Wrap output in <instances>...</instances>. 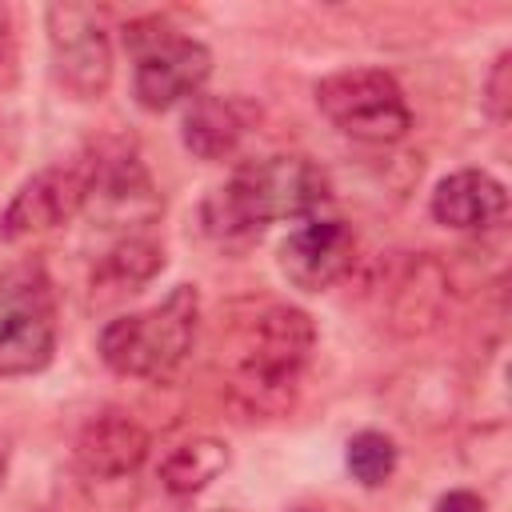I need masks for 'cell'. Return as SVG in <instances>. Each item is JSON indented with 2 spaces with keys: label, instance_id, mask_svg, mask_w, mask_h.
Instances as JSON below:
<instances>
[{
  "label": "cell",
  "instance_id": "obj_16",
  "mask_svg": "<svg viewBox=\"0 0 512 512\" xmlns=\"http://www.w3.org/2000/svg\"><path fill=\"white\" fill-rule=\"evenodd\" d=\"M344 464H348V472H352L356 484L380 488V484L392 480V472H396V464H400V448H396L392 436H384V432H376V428H364V432H356V436L348 440Z\"/></svg>",
  "mask_w": 512,
  "mask_h": 512
},
{
  "label": "cell",
  "instance_id": "obj_12",
  "mask_svg": "<svg viewBox=\"0 0 512 512\" xmlns=\"http://www.w3.org/2000/svg\"><path fill=\"white\" fill-rule=\"evenodd\" d=\"M432 216L456 232H488L508 216V188L484 168H460L436 184Z\"/></svg>",
  "mask_w": 512,
  "mask_h": 512
},
{
  "label": "cell",
  "instance_id": "obj_13",
  "mask_svg": "<svg viewBox=\"0 0 512 512\" xmlns=\"http://www.w3.org/2000/svg\"><path fill=\"white\" fill-rule=\"evenodd\" d=\"M256 120H260V112L240 96H192L180 136L192 156L228 160L240 148V140L252 132Z\"/></svg>",
  "mask_w": 512,
  "mask_h": 512
},
{
  "label": "cell",
  "instance_id": "obj_17",
  "mask_svg": "<svg viewBox=\"0 0 512 512\" xmlns=\"http://www.w3.org/2000/svg\"><path fill=\"white\" fill-rule=\"evenodd\" d=\"M480 104H484V112H488L496 124L508 120V112H512V52H500V56H496L492 72L484 76V96H480Z\"/></svg>",
  "mask_w": 512,
  "mask_h": 512
},
{
  "label": "cell",
  "instance_id": "obj_4",
  "mask_svg": "<svg viewBox=\"0 0 512 512\" xmlns=\"http://www.w3.org/2000/svg\"><path fill=\"white\" fill-rule=\"evenodd\" d=\"M56 292L40 264L0 272V376L44 372L56 356Z\"/></svg>",
  "mask_w": 512,
  "mask_h": 512
},
{
  "label": "cell",
  "instance_id": "obj_7",
  "mask_svg": "<svg viewBox=\"0 0 512 512\" xmlns=\"http://www.w3.org/2000/svg\"><path fill=\"white\" fill-rule=\"evenodd\" d=\"M88 196L84 212L104 228H124V236H136V228L152 224L160 216V192L140 160V152L128 140H100L84 156Z\"/></svg>",
  "mask_w": 512,
  "mask_h": 512
},
{
  "label": "cell",
  "instance_id": "obj_5",
  "mask_svg": "<svg viewBox=\"0 0 512 512\" xmlns=\"http://www.w3.org/2000/svg\"><path fill=\"white\" fill-rule=\"evenodd\" d=\"M316 108L352 140L396 144L412 128V108L404 88L384 68H344L316 84Z\"/></svg>",
  "mask_w": 512,
  "mask_h": 512
},
{
  "label": "cell",
  "instance_id": "obj_8",
  "mask_svg": "<svg viewBox=\"0 0 512 512\" xmlns=\"http://www.w3.org/2000/svg\"><path fill=\"white\" fill-rule=\"evenodd\" d=\"M48 52H52V76L72 100H100L112 88V36L104 28V16L88 4H48Z\"/></svg>",
  "mask_w": 512,
  "mask_h": 512
},
{
  "label": "cell",
  "instance_id": "obj_19",
  "mask_svg": "<svg viewBox=\"0 0 512 512\" xmlns=\"http://www.w3.org/2000/svg\"><path fill=\"white\" fill-rule=\"evenodd\" d=\"M8 464H12V448H8V436L0 432V488L8 484Z\"/></svg>",
  "mask_w": 512,
  "mask_h": 512
},
{
  "label": "cell",
  "instance_id": "obj_10",
  "mask_svg": "<svg viewBox=\"0 0 512 512\" xmlns=\"http://www.w3.org/2000/svg\"><path fill=\"white\" fill-rule=\"evenodd\" d=\"M356 260V232L336 216H308L292 228L280 244V272L300 292H324L352 272Z\"/></svg>",
  "mask_w": 512,
  "mask_h": 512
},
{
  "label": "cell",
  "instance_id": "obj_15",
  "mask_svg": "<svg viewBox=\"0 0 512 512\" xmlns=\"http://www.w3.org/2000/svg\"><path fill=\"white\" fill-rule=\"evenodd\" d=\"M224 468H228V444L216 436H192L160 460V484L172 496H192L204 492Z\"/></svg>",
  "mask_w": 512,
  "mask_h": 512
},
{
  "label": "cell",
  "instance_id": "obj_18",
  "mask_svg": "<svg viewBox=\"0 0 512 512\" xmlns=\"http://www.w3.org/2000/svg\"><path fill=\"white\" fill-rule=\"evenodd\" d=\"M436 512H484V500L468 488H452L436 500Z\"/></svg>",
  "mask_w": 512,
  "mask_h": 512
},
{
  "label": "cell",
  "instance_id": "obj_3",
  "mask_svg": "<svg viewBox=\"0 0 512 512\" xmlns=\"http://www.w3.org/2000/svg\"><path fill=\"white\" fill-rule=\"evenodd\" d=\"M196 328H200V292L192 284H176L160 304L108 320L100 328L96 352L116 376L164 380L188 360L196 344Z\"/></svg>",
  "mask_w": 512,
  "mask_h": 512
},
{
  "label": "cell",
  "instance_id": "obj_9",
  "mask_svg": "<svg viewBox=\"0 0 512 512\" xmlns=\"http://www.w3.org/2000/svg\"><path fill=\"white\" fill-rule=\"evenodd\" d=\"M84 196H88V176H84L80 156L72 164L40 168L16 188V196L0 212V240L16 244V240H28V236H40V232H52L76 220L84 212Z\"/></svg>",
  "mask_w": 512,
  "mask_h": 512
},
{
  "label": "cell",
  "instance_id": "obj_20",
  "mask_svg": "<svg viewBox=\"0 0 512 512\" xmlns=\"http://www.w3.org/2000/svg\"><path fill=\"white\" fill-rule=\"evenodd\" d=\"M4 44H8V8L0 4V52H4Z\"/></svg>",
  "mask_w": 512,
  "mask_h": 512
},
{
  "label": "cell",
  "instance_id": "obj_14",
  "mask_svg": "<svg viewBox=\"0 0 512 512\" xmlns=\"http://www.w3.org/2000/svg\"><path fill=\"white\" fill-rule=\"evenodd\" d=\"M164 268V244H156L148 232L120 236L92 268V288H108V296L140 292L156 272Z\"/></svg>",
  "mask_w": 512,
  "mask_h": 512
},
{
  "label": "cell",
  "instance_id": "obj_2",
  "mask_svg": "<svg viewBox=\"0 0 512 512\" xmlns=\"http://www.w3.org/2000/svg\"><path fill=\"white\" fill-rule=\"evenodd\" d=\"M316 352V324L296 304H268L236 356L232 368V400L252 416H280L292 408L304 368Z\"/></svg>",
  "mask_w": 512,
  "mask_h": 512
},
{
  "label": "cell",
  "instance_id": "obj_1",
  "mask_svg": "<svg viewBox=\"0 0 512 512\" xmlns=\"http://www.w3.org/2000/svg\"><path fill=\"white\" fill-rule=\"evenodd\" d=\"M328 196L332 184L316 160L300 152H276L240 164L220 188H212L200 204V220L212 240L244 244L276 220H308Z\"/></svg>",
  "mask_w": 512,
  "mask_h": 512
},
{
  "label": "cell",
  "instance_id": "obj_11",
  "mask_svg": "<svg viewBox=\"0 0 512 512\" xmlns=\"http://www.w3.org/2000/svg\"><path fill=\"white\" fill-rule=\"evenodd\" d=\"M148 448H152L148 428L136 416H128L120 408H108V412L92 416L80 428L72 452H76V464H80L84 476H92V480H124L148 460Z\"/></svg>",
  "mask_w": 512,
  "mask_h": 512
},
{
  "label": "cell",
  "instance_id": "obj_6",
  "mask_svg": "<svg viewBox=\"0 0 512 512\" xmlns=\"http://www.w3.org/2000/svg\"><path fill=\"white\" fill-rule=\"evenodd\" d=\"M124 40L136 56L132 96L144 112H164L188 96H200V88L212 76V52L196 36H180L148 20V24H132Z\"/></svg>",
  "mask_w": 512,
  "mask_h": 512
}]
</instances>
